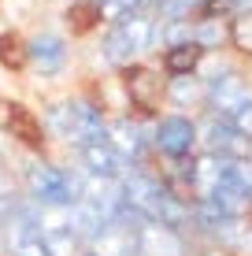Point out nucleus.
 <instances>
[{"mask_svg": "<svg viewBox=\"0 0 252 256\" xmlns=\"http://www.w3.org/2000/svg\"><path fill=\"white\" fill-rule=\"evenodd\" d=\"M204 145H208V152L223 156V160H249L252 156V138H245L234 122L219 119V116H212L204 122Z\"/></svg>", "mask_w": 252, "mask_h": 256, "instance_id": "nucleus-7", "label": "nucleus"}, {"mask_svg": "<svg viewBox=\"0 0 252 256\" xmlns=\"http://www.w3.org/2000/svg\"><path fill=\"white\" fill-rule=\"evenodd\" d=\"M0 245H4V219H0Z\"/></svg>", "mask_w": 252, "mask_h": 256, "instance_id": "nucleus-22", "label": "nucleus"}, {"mask_svg": "<svg viewBox=\"0 0 252 256\" xmlns=\"http://www.w3.org/2000/svg\"><path fill=\"white\" fill-rule=\"evenodd\" d=\"M152 145L160 148L163 156H171V160H182V156H189L193 145H197V122L186 119V116L160 119L156 130H152Z\"/></svg>", "mask_w": 252, "mask_h": 256, "instance_id": "nucleus-6", "label": "nucleus"}, {"mask_svg": "<svg viewBox=\"0 0 252 256\" xmlns=\"http://www.w3.org/2000/svg\"><path fill=\"white\" fill-rule=\"evenodd\" d=\"M186 4H189V12H197V8H201L204 0H186Z\"/></svg>", "mask_w": 252, "mask_h": 256, "instance_id": "nucleus-21", "label": "nucleus"}, {"mask_svg": "<svg viewBox=\"0 0 252 256\" xmlns=\"http://www.w3.org/2000/svg\"><path fill=\"white\" fill-rule=\"evenodd\" d=\"M123 86H126L130 104H134L137 112H152L156 104H160L163 86H160V78H156L152 70H145V67H126V70H123Z\"/></svg>", "mask_w": 252, "mask_h": 256, "instance_id": "nucleus-11", "label": "nucleus"}, {"mask_svg": "<svg viewBox=\"0 0 252 256\" xmlns=\"http://www.w3.org/2000/svg\"><path fill=\"white\" fill-rule=\"evenodd\" d=\"M171 100L175 104H193V100H204V86H201V78H193V74H178L175 82H171Z\"/></svg>", "mask_w": 252, "mask_h": 256, "instance_id": "nucleus-16", "label": "nucleus"}, {"mask_svg": "<svg viewBox=\"0 0 252 256\" xmlns=\"http://www.w3.org/2000/svg\"><path fill=\"white\" fill-rule=\"evenodd\" d=\"M204 100L212 104V116H219V119H227V122H230V119L238 116V112L245 108L249 100H252V96H249L245 82H241L238 74H223V78L215 74L212 82L204 86Z\"/></svg>", "mask_w": 252, "mask_h": 256, "instance_id": "nucleus-8", "label": "nucleus"}, {"mask_svg": "<svg viewBox=\"0 0 252 256\" xmlns=\"http://www.w3.org/2000/svg\"><path fill=\"white\" fill-rule=\"evenodd\" d=\"M137 256H189L182 230L156 219H141L137 226Z\"/></svg>", "mask_w": 252, "mask_h": 256, "instance_id": "nucleus-9", "label": "nucleus"}, {"mask_svg": "<svg viewBox=\"0 0 252 256\" xmlns=\"http://www.w3.org/2000/svg\"><path fill=\"white\" fill-rule=\"evenodd\" d=\"M137 226L141 216L123 208L85 238V256H137Z\"/></svg>", "mask_w": 252, "mask_h": 256, "instance_id": "nucleus-4", "label": "nucleus"}, {"mask_svg": "<svg viewBox=\"0 0 252 256\" xmlns=\"http://www.w3.org/2000/svg\"><path fill=\"white\" fill-rule=\"evenodd\" d=\"M152 38H156V22L145 12L119 15V19L111 22L108 38H104V60H108V64L126 67L130 60H137L145 48L152 45Z\"/></svg>", "mask_w": 252, "mask_h": 256, "instance_id": "nucleus-2", "label": "nucleus"}, {"mask_svg": "<svg viewBox=\"0 0 252 256\" xmlns=\"http://www.w3.org/2000/svg\"><path fill=\"white\" fill-rule=\"evenodd\" d=\"M204 48L197 45V41H182V45H171L167 56H163V67H167V74H193L197 64H201Z\"/></svg>", "mask_w": 252, "mask_h": 256, "instance_id": "nucleus-15", "label": "nucleus"}, {"mask_svg": "<svg viewBox=\"0 0 252 256\" xmlns=\"http://www.w3.org/2000/svg\"><path fill=\"white\" fill-rule=\"evenodd\" d=\"M0 64L11 67V70H19L26 64V48H22V41L15 38V34H4V38H0Z\"/></svg>", "mask_w": 252, "mask_h": 256, "instance_id": "nucleus-18", "label": "nucleus"}, {"mask_svg": "<svg viewBox=\"0 0 252 256\" xmlns=\"http://www.w3.org/2000/svg\"><path fill=\"white\" fill-rule=\"evenodd\" d=\"M78 156H82V167L89 171V178H111V182H119L126 174V160L111 148V141L108 138H97V141H89V145H82L78 148Z\"/></svg>", "mask_w": 252, "mask_h": 256, "instance_id": "nucleus-10", "label": "nucleus"}, {"mask_svg": "<svg viewBox=\"0 0 252 256\" xmlns=\"http://www.w3.org/2000/svg\"><path fill=\"white\" fill-rule=\"evenodd\" d=\"M67 19H74V30H89L93 19H100V4H97V0H89V4H74Z\"/></svg>", "mask_w": 252, "mask_h": 256, "instance_id": "nucleus-20", "label": "nucleus"}, {"mask_svg": "<svg viewBox=\"0 0 252 256\" xmlns=\"http://www.w3.org/2000/svg\"><path fill=\"white\" fill-rule=\"evenodd\" d=\"M4 238H7V252L11 256H56V249L48 245L45 230H41V219L33 204H22L15 216H7Z\"/></svg>", "mask_w": 252, "mask_h": 256, "instance_id": "nucleus-5", "label": "nucleus"}, {"mask_svg": "<svg viewBox=\"0 0 252 256\" xmlns=\"http://www.w3.org/2000/svg\"><path fill=\"white\" fill-rule=\"evenodd\" d=\"M7 126H11V138H19L22 145H30V148H41V119H33L30 112L22 108V104H11L7 108Z\"/></svg>", "mask_w": 252, "mask_h": 256, "instance_id": "nucleus-14", "label": "nucleus"}, {"mask_svg": "<svg viewBox=\"0 0 252 256\" xmlns=\"http://www.w3.org/2000/svg\"><path fill=\"white\" fill-rule=\"evenodd\" d=\"M230 41L241 52H249V56H252V12H241L238 19L230 22Z\"/></svg>", "mask_w": 252, "mask_h": 256, "instance_id": "nucleus-19", "label": "nucleus"}, {"mask_svg": "<svg viewBox=\"0 0 252 256\" xmlns=\"http://www.w3.org/2000/svg\"><path fill=\"white\" fill-rule=\"evenodd\" d=\"M48 126H52V134H56V138H63L67 145H74V148H82V145H89V141L104 138V116H100V108H97V104H89V100H82V96L56 104V108L48 112Z\"/></svg>", "mask_w": 252, "mask_h": 256, "instance_id": "nucleus-1", "label": "nucleus"}, {"mask_svg": "<svg viewBox=\"0 0 252 256\" xmlns=\"http://www.w3.org/2000/svg\"><path fill=\"white\" fill-rule=\"evenodd\" d=\"M104 138L111 141V148H115L123 160H137V156H141V148H145V134H141V126H137L134 119H115V122H108V126H104Z\"/></svg>", "mask_w": 252, "mask_h": 256, "instance_id": "nucleus-13", "label": "nucleus"}, {"mask_svg": "<svg viewBox=\"0 0 252 256\" xmlns=\"http://www.w3.org/2000/svg\"><path fill=\"white\" fill-rule=\"evenodd\" d=\"M22 208V197H19V186L11 182V174L0 171V219L15 216V212Z\"/></svg>", "mask_w": 252, "mask_h": 256, "instance_id": "nucleus-17", "label": "nucleus"}, {"mask_svg": "<svg viewBox=\"0 0 252 256\" xmlns=\"http://www.w3.org/2000/svg\"><path fill=\"white\" fill-rule=\"evenodd\" d=\"M26 60L41 70V74H59L67 64V45L56 38V34H41L26 45Z\"/></svg>", "mask_w": 252, "mask_h": 256, "instance_id": "nucleus-12", "label": "nucleus"}, {"mask_svg": "<svg viewBox=\"0 0 252 256\" xmlns=\"http://www.w3.org/2000/svg\"><path fill=\"white\" fill-rule=\"evenodd\" d=\"M22 182H26V197H30L33 208H71L78 200V182L45 160L26 164Z\"/></svg>", "mask_w": 252, "mask_h": 256, "instance_id": "nucleus-3", "label": "nucleus"}]
</instances>
